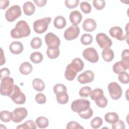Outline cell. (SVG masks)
Masks as SVG:
<instances>
[{
    "label": "cell",
    "instance_id": "ffe728a7",
    "mask_svg": "<svg viewBox=\"0 0 129 129\" xmlns=\"http://www.w3.org/2000/svg\"><path fill=\"white\" fill-rule=\"evenodd\" d=\"M60 53L59 47L48 46L46 50V54L50 59H55L58 57Z\"/></svg>",
    "mask_w": 129,
    "mask_h": 129
},
{
    "label": "cell",
    "instance_id": "f907efd6",
    "mask_svg": "<svg viewBox=\"0 0 129 129\" xmlns=\"http://www.w3.org/2000/svg\"><path fill=\"white\" fill-rule=\"evenodd\" d=\"M10 1L8 0H1L0 1V8L2 10L6 9L9 5Z\"/></svg>",
    "mask_w": 129,
    "mask_h": 129
},
{
    "label": "cell",
    "instance_id": "f35d334b",
    "mask_svg": "<svg viewBox=\"0 0 129 129\" xmlns=\"http://www.w3.org/2000/svg\"><path fill=\"white\" fill-rule=\"evenodd\" d=\"M80 8L85 14H89L91 12L92 7L91 5L87 2H82L80 4Z\"/></svg>",
    "mask_w": 129,
    "mask_h": 129
},
{
    "label": "cell",
    "instance_id": "d590c367",
    "mask_svg": "<svg viewBox=\"0 0 129 129\" xmlns=\"http://www.w3.org/2000/svg\"><path fill=\"white\" fill-rule=\"evenodd\" d=\"M42 45L41 39L39 37H35L32 38L30 42V46L33 49H38Z\"/></svg>",
    "mask_w": 129,
    "mask_h": 129
},
{
    "label": "cell",
    "instance_id": "b9f144b4",
    "mask_svg": "<svg viewBox=\"0 0 129 129\" xmlns=\"http://www.w3.org/2000/svg\"><path fill=\"white\" fill-rule=\"evenodd\" d=\"M80 1L79 0H66L64 1L66 6L70 9H74L78 7Z\"/></svg>",
    "mask_w": 129,
    "mask_h": 129
},
{
    "label": "cell",
    "instance_id": "e575fe53",
    "mask_svg": "<svg viewBox=\"0 0 129 129\" xmlns=\"http://www.w3.org/2000/svg\"><path fill=\"white\" fill-rule=\"evenodd\" d=\"M103 124V120L101 118L96 116L93 118L90 122V125L93 128L96 129L100 127Z\"/></svg>",
    "mask_w": 129,
    "mask_h": 129
},
{
    "label": "cell",
    "instance_id": "4316f807",
    "mask_svg": "<svg viewBox=\"0 0 129 129\" xmlns=\"http://www.w3.org/2000/svg\"><path fill=\"white\" fill-rule=\"evenodd\" d=\"M55 95L56 100L58 103L60 104H65L68 103L69 100V97L67 92L62 91L58 92Z\"/></svg>",
    "mask_w": 129,
    "mask_h": 129
},
{
    "label": "cell",
    "instance_id": "603a6c76",
    "mask_svg": "<svg viewBox=\"0 0 129 129\" xmlns=\"http://www.w3.org/2000/svg\"><path fill=\"white\" fill-rule=\"evenodd\" d=\"M33 70V67L32 64L28 62L25 61L21 63L19 67L20 72L24 75H27L30 74Z\"/></svg>",
    "mask_w": 129,
    "mask_h": 129
},
{
    "label": "cell",
    "instance_id": "d4e9b609",
    "mask_svg": "<svg viewBox=\"0 0 129 129\" xmlns=\"http://www.w3.org/2000/svg\"><path fill=\"white\" fill-rule=\"evenodd\" d=\"M66 20L63 16H57L54 19L53 25L56 29H62L66 26Z\"/></svg>",
    "mask_w": 129,
    "mask_h": 129
},
{
    "label": "cell",
    "instance_id": "8992f818",
    "mask_svg": "<svg viewBox=\"0 0 129 129\" xmlns=\"http://www.w3.org/2000/svg\"><path fill=\"white\" fill-rule=\"evenodd\" d=\"M9 97L14 103L17 104H23L26 102L25 95L16 85H14L13 90Z\"/></svg>",
    "mask_w": 129,
    "mask_h": 129
},
{
    "label": "cell",
    "instance_id": "8d00e7d4",
    "mask_svg": "<svg viewBox=\"0 0 129 129\" xmlns=\"http://www.w3.org/2000/svg\"><path fill=\"white\" fill-rule=\"evenodd\" d=\"M118 78L119 82L122 84H127L129 82V75L125 71L119 74Z\"/></svg>",
    "mask_w": 129,
    "mask_h": 129
},
{
    "label": "cell",
    "instance_id": "74e56055",
    "mask_svg": "<svg viewBox=\"0 0 129 129\" xmlns=\"http://www.w3.org/2000/svg\"><path fill=\"white\" fill-rule=\"evenodd\" d=\"M91 92V88L89 86H84L79 90V95L81 97H88Z\"/></svg>",
    "mask_w": 129,
    "mask_h": 129
},
{
    "label": "cell",
    "instance_id": "5bb4252c",
    "mask_svg": "<svg viewBox=\"0 0 129 129\" xmlns=\"http://www.w3.org/2000/svg\"><path fill=\"white\" fill-rule=\"evenodd\" d=\"M110 36L118 40L123 41L125 39V36L123 34L122 29L119 26H114L111 27L109 31Z\"/></svg>",
    "mask_w": 129,
    "mask_h": 129
},
{
    "label": "cell",
    "instance_id": "484cf974",
    "mask_svg": "<svg viewBox=\"0 0 129 129\" xmlns=\"http://www.w3.org/2000/svg\"><path fill=\"white\" fill-rule=\"evenodd\" d=\"M104 119L106 122L110 124H113L119 120V116L115 112H109L105 114Z\"/></svg>",
    "mask_w": 129,
    "mask_h": 129
},
{
    "label": "cell",
    "instance_id": "ba28073f",
    "mask_svg": "<svg viewBox=\"0 0 129 129\" xmlns=\"http://www.w3.org/2000/svg\"><path fill=\"white\" fill-rule=\"evenodd\" d=\"M96 40L101 48H110L112 44L111 39L103 33H99L96 36Z\"/></svg>",
    "mask_w": 129,
    "mask_h": 129
},
{
    "label": "cell",
    "instance_id": "ee69618b",
    "mask_svg": "<svg viewBox=\"0 0 129 129\" xmlns=\"http://www.w3.org/2000/svg\"><path fill=\"white\" fill-rule=\"evenodd\" d=\"M66 128L67 129H74V128L80 129V128H84V127L81 126L78 122L74 121H72L67 123Z\"/></svg>",
    "mask_w": 129,
    "mask_h": 129
},
{
    "label": "cell",
    "instance_id": "816d5d0a",
    "mask_svg": "<svg viewBox=\"0 0 129 129\" xmlns=\"http://www.w3.org/2000/svg\"><path fill=\"white\" fill-rule=\"evenodd\" d=\"M33 2L35 3L36 5L39 7H43L47 3V1L46 0H34Z\"/></svg>",
    "mask_w": 129,
    "mask_h": 129
},
{
    "label": "cell",
    "instance_id": "4dcf8cb0",
    "mask_svg": "<svg viewBox=\"0 0 129 129\" xmlns=\"http://www.w3.org/2000/svg\"><path fill=\"white\" fill-rule=\"evenodd\" d=\"M30 59L32 62L34 63H39L42 61L43 56L41 52L39 51H35L31 54Z\"/></svg>",
    "mask_w": 129,
    "mask_h": 129
},
{
    "label": "cell",
    "instance_id": "7bdbcfd3",
    "mask_svg": "<svg viewBox=\"0 0 129 129\" xmlns=\"http://www.w3.org/2000/svg\"><path fill=\"white\" fill-rule=\"evenodd\" d=\"M53 92L55 94H56L58 92H62V91H65L67 92V89L66 86H64L62 84H56L54 85L53 87Z\"/></svg>",
    "mask_w": 129,
    "mask_h": 129
},
{
    "label": "cell",
    "instance_id": "2e32d148",
    "mask_svg": "<svg viewBox=\"0 0 129 129\" xmlns=\"http://www.w3.org/2000/svg\"><path fill=\"white\" fill-rule=\"evenodd\" d=\"M24 47L23 44L18 41L12 42L9 46V49L11 52L14 54H20L23 50Z\"/></svg>",
    "mask_w": 129,
    "mask_h": 129
},
{
    "label": "cell",
    "instance_id": "44dd1931",
    "mask_svg": "<svg viewBox=\"0 0 129 129\" xmlns=\"http://www.w3.org/2000/svg\"><path fill=\"white\" fill-rule=\"evenodd\" d=\"M24 13L27 16H31L33 14L35 11V7L34 4L30 1L25 2L23 5Z\"/></svg>",
    "mask_w": 129,
    "mask_h": 129
},
{
    "label": "cell",
    "instance_id": "83f0119b",
    "mask_svg": "<svg viewBox=\"0 0 129 129\" xmlns=\"http://www.w3.org/2000/svg\"><path fill=\"white\" fill-rule=\"evenodd\" d=\"M90 95L91 99L94 100L95 102L100 100L103 96H104L103 91L100 88H96L93 90L91 91Z\"/></svg>",
    "mask_w": 129,
    "mask_h": 129
},
{
    "label": "cell",
    "instance_id": "ab89813d",
    "mask_svg": "<svg viewBox=\"0 0 129 129\" xmlns=\"http://www.w3.org/2000/svg\"><path fill=\"white\" fill-rule=\"evenodd\" d=\"M78 114L81 118L85 119H87L90 118L93 115V111L92 109V108L90 107L86 111L80 112Z\"/></svg>",
    "mask_w": 129,
    "mask_h": 129
},
{
    "label": "cell",
    "instance_id": "ac0fdd59",
    "mask_svg": "<svg viewBox=\"0 0 129 129\" xmlns=\"http://www.w3.org/2000/svg\"><path fill=\"white\" fill-rule=\"evenodd\" d=\"M129 68V64H127L122 61H119L115 62L112 67L113 71L114 73L119 74L120 73L125 72Z\"/></svg>",
    "mask_w": 129,
    "mask_h": 129
},
{
    "label": "cell",
    "instance_id": "4fadbf2b",
    "mask_svg": "<svg viewBox=\"0 0 129 129\" xmlns=\"http://www.w3.org/2000/svg\"><path fill=\"white\" fill-rule=\"evenodd\" d=\"M45 42L46 45L48 46L59 47L60 44L59 38L54 33L49 32L45 36Z\"/></svg>",
    "mask_w": 129,
    "mask_h": 129
},
{
    "label": "cell",
    "instance_id": "277c9868",
    "mask_svg": "<svg viewBox=\"0 0 129 129\" xmlns=\"http://www.w3.org/2000/svg\"><path fill=\"white\" fill-rule=\"evenodd\" d=\"M71 107L72 111L79 113L89 108L90 107V102L87 99H79L72 102Z\"/></svg>",
    "mask_w": 129,
    "mask_h": 129
},
{
    "label": "cell",
    "instance_id": "8fae6325",
    "mask_svg": "<svg viewBox=\"0 0 129 129\" xmlns=\"http://www.w3.org/2000/svg\"><path fill=\"white\" fill-rule=\"evenodd\" d=\"M79 34L80 28L79 26L72 25L65 30L63 37L67 40H72L77 38Z\"/></svg>",
    "mask_w": 129,
    "mask_h": 129
},
{
    "label": "cell",
    "instance_id": "d6986e66",
    "mask_svg": "<svg viewBox=\"0 0 129 129\" xmlns=\"http://www.w3.org/2000/svg\"><path fill=\"white\" fill-rule=\"evenodd\" d=\"M77 73L78 72L72 67L70 63L66 67L64 72V77L67 80L73 81L75 79Z\"/></svg>",
    "mask_w": 129,
    "mask_h": 129
},
{
    "label": "cell",
    "instance_id": "30bf717a",
    "mask_svg": "<svg viewBox=\"0 0 129 129\" xmlns=\"http://www.w3.org/2000/svg\"><path fill=\"white\" fill-rule=\"evenodd\" d=\"M12 113V121L15 123H19L27 117L28 111L24 107H18L15 108Z\"/></svg>",
    "mask_w": 129,
    "mask_h": 129
},
{
    "label": "cell",
    "instance_id": "7402d4cb",
    "mask_svg": "<svg viewBox=\"0 0 129 129\" xmlns=\"http://www.w3.org/2000/svg\"><path fill=\"white\" fill-rule=\"evenodd\" d=\"M102 57L103 60L106 62H110L114 58V52L110 48L103 49L102 51Z\"/></svg>",
    "mask_w": 129,
    "mask_h": 129
},
{
    "label": "cell",
    "instance_id": "5b68a950",
    "mask_svg": "<svg viewBox=\"0 0 129 129\" xmlns=\"http://www.w3.org/2000/svg\"><path fill=\"white\" fill-rule=\"evenodd\" d=\"M22 11L19 5H13L10 7L5 13V18L8 22H12L15 21L21 16Z\"/></svg>",
    "mask_w": 129,
    "mask_h": 129
},
{
    "label": "cell",
    "instance_id": "f1b7e54d",
    "mask_svg": "<svg viewBox=\"0 0 129 129\" xmlns=\"http://www.w3.org/2000/svg\"><path fill=\"white\" fill-rule=\"evenodd\" d=\"M32 86L34 90L39 92L43 91L45 88L44 82L39 78H35L33 80Z\"/></svg>",
    "mask_w": 129,
    "mask_h": 129
},
{
    "label": "cell",
    "instance_id": "7dc6e473",
    "mask_svg": "<svg viewBox=\"0 0 129 129\" xmlns=\"http://www.w3.org/2000/svg\"><path fill=\"white\" fill-rule=\"evenodd\" d=\"M96 104L100 108H104L105 107L108 103V100L107 98L103 96L102 98H101L100 100L95 102Z\"/></svg>",
    "mask_w": 129,
    "mask_h": 129
},
{
    "label": "cell",
    "instance_id": "bcb514c9",
    "mask_svg": "<svg viewBox=\"0 0 129 129\" xmlns=\"http://www.w3.org/2000/svg\"><path fill=\"white\" fill-rule=\"evenodd\" d=\"M121 61L129 64V50L128 49H124L121 53Z\"/></svg>",
    "mask_w": 129,
    "mask_h": 129
},
{
    "label": "cell",
    "instance_id": "60d3db41",
    "mask_svg": "<svg viewBox=\"0 0 129 129\" xmlns=\"http://www.w3.org/2000/svg\"><path fill=\"white\" fill-rule=\"evenodd\" d=\"M105 4L104 0H94L93 1L94 7L97 10H103L105 6Z\"/></svg>",
    "mask_w": 129,
    "mask_h": 129
},
{
    "label": "cell",
    "instance_id": "6da1fadb",
    "mask_svg": "<svg viewBox=\"0 0 129 129\" xmlns=\"http://www.w3.org/2000/svg\"><path fill=\"white\" fill-rule=\"evenodd\" d=\"M31 33V30L27 23L21 20L17 22L15 28L10 32L11 36L14 39H19L28 36Z\"/></svg>",
    "mask_w": 129,
    "mask_h": 129
},
{
    "label": "cell",
    "instance_id": "7a4b0ae2",
    "mask_svg": "<svg viewBox=\"0 0 129 129\" xmlns=\"http://www.w3.org/2000/svg\"><path fill=\"white\" fill-rule=\"evenodd\" d=\"M14 79L10 77L4 78L1 80L0 93L2 95L9 96L12 92L14 86Z\"/></svg>",
    "mask_w": 129,
    "mask_h": 129
},
{
    "label": "cell",
    "instance_id": "e0dca14e",
    "mask_svg": "<svg viewBox=\"0 0 129 129\" xmlns=\"http://www.w3.org/2000/svg\"><path fill=\"white\" fill-rule=\"evenodd\" d=\"M69 19L71 23L73 25L78 26L82 21V15L79 11L75 10L70 13Z\"/></svg>",
    "mask_w": 129,
    "mask_h": 129
},
{
    "label": "cell",
    "instance_id": "f6af8a7d",
    "mask_svg": "<svg viewBox=\"0 0 129 129\" xmlns=\"http://www.w3.org/2000/svg\"><path fill=\"white\" fill-rule=\"evenodd\" d=\"M35 101L38 104H44L46 101V96L43 93H38L35 96Z\"/></svg>",
    "mask_w": 129,
    "mask_h": 129
},
{
    "label": "cell",
    "instance_id": "f546056e",
    "mask_svg": "<svg viewBox=\"0 0 129 129\" xmlns=\"http://www.w3.org/2000/svg\"><path fill=\"white\" fill-rule=\"evenodd\" d=\"M35 123L37 127L39 128H44L49 125L48 119L44 116H39L36 118Z\"/></svg>",
    "mask_w": 129,
    "mask_h": 129
},
{
    "label": "cell",
    "instance_id": "d6a6232c",
    "mask_svg": "<svg viewBox=\"0 0 129 129\" xmlns=\"http://www.w3.org/2000/svg\"><path fill=\"white\" fill-rule=\"evenodd\" d=\"M16 128H27V129H35L36 124L32 120H28L23 124L18 125Z\"/></svg>",
    "mask_w": 129,
    "mask_h": 129
},
{
    "label": "cell",
    "instance_id": "1f68e13d",
    "mask_svg": "<svg viewBox=\"0 0 129 129\" xmlns=\"http://www.w3.org/2000/svg\"><path fill=\"white\" fill-rule=\"evenodd\" d=\"M12 112L8 110H3L0 113V119L4 122H10L12 119Z\"/></svg>",
    "mask_w": 129,
    "mask_h": 129
},
{
    "label": "cell",
    "instance_id": "9a60e30c",
    "mask_svg": "<svg viewBox=\"0 0 129 129\" xmlns=\"http://www.w3.org/2000/svg\"><path fill=\"white\" fill-rule=\"evenodd\" d=\"M97 24L95 21L92 18H88L84 21L82 24L83 29L87 32H92L96 28Z\"/></svg>",
    "mask_w": 129,
    "mask_h": 129
},
{
    "label": "cell",
    "instance_id": "3957f363",
    "mask_svg": "<svg viewBox=\"0 0 129 129\" xmlns=\"http://www.w3.org/2000/svg\"><path fill=\"white\" fill-rule=\"evenodd\" d=\"M51 21L50 17H45L35 21L33 26L35 32L37 34H42L45 32L47 30Z\"/></svg>",
    "mask_w": 129,
    "mask_h": 129
},
{
    "label": "cell",
    "instance_id": "681fc988",
    "mask_svg": "<svg viewBox=\"0 0 129 129\" xmlns=\"http://www.w3.org/2000/svg\"><path fill=\"white\" fill-rule=\"evenodd\" d=\"M10 71L8 68H4L1 70V80L3 79L4 78L10 77Z\"/></svg>",
    "mask_w": 129,
    "mask_h": 129
},
{
    "label": "cell",
    "instance_id": "9c48e42d",
    "mask_svg": "<svg viewBox=\"0 0 129 129\" xmlns=\"http://www.w3.org/2000/svg\"><path fill=\"white\" fill-rule=\"evenodd\" d=\"M83 57L91 63H96L99 60V55L96 50L93 47H88L83 51Z\"/></svg>",
    "mask_w": 129,
    "mask_h": 129
},
{
    "label": "cell",
    "instance_id": "f5cc1de1",
    "mask_svg": "<svg viewBox=\"0 0 129 129\" xmlns=\"http://www.w3.org/2000/svg\"><path fill=\"white\" fill-rule=\"evenodd\" d=\"M1 66H3L6 62V59L5 57V55L3 50V49L1 48Z\"/></svg>",
    "mask_w": 129,
    "mask_h": 129
},
{
    "label": "cell",
    "instance_id": "836d02e7",
    "mask_svg": "<svg viewBox=\"0 0 129 129\" xmlns=\"http://www.w3.org/2000/svg\"><path fill=\"white\" fill-rule=\"evenodd\" d=\"M80 40L82 44L88 45L92 43L93 41V37L90 34L85 33L81 36Z\"/></svg>",
    "mask_w": 129,
    "mask_h": 129
},
{
    "label": "cell",
    "instance_id": "c3c4849f",
    "mask_svg": "<svg viewBox=\"0 0 129 129\" xmlns=\"http://www.w3.org/2000/svg\"><path fill=\"white\" fill-rule=\"evenodd\" d=\"M111 127L112 129H124L125 128V126L122 120H118L115 123L112 124Z\"/></svg>",
    "mask_w": 129,
    "mask_h": 129
},
{
    "label": "cell",
    "instance_id": "52a82bcc",
    "mask_svg": "<svg viewBox=\"0 0 129 129\" xmlns=\"http://www.w3.org/2000/svg\"><path fill=\"white\" fill-rule=\"evenodd\" d=\"M107 88L110 96L113 100H118L122 96V88L117 83L111 82L108 84Z\"/></svg>",
    "mask_w": 129,
    "mask_h": 129
},
{
    "label": "cell",
    "instance_id": "7c38bea8",
    "mask_svg": "<svg viewBox=\"0 0 129 129\" xmlns=\"http://www.w3.org/2000/svg\"><path fill=\"white\" fill-rule=\"evenodd\" d=\"M94 79V74L90 70H87L80 74L77 80L78 82L82 84L90 83L92 82Z\"/></svg>",
    "mask_w": 129,
    "mask_h": 129
},
{
    "label": "cell",
    "instance_id": "cb8c5ba5",
    "mask_svg": "<svg viewBox=\"0 0 129 129\" xmlns=\"http://www.w3.org/2000/svg\"><path fill=\"white\" fill-rule=\"evenodd\" d=\"M72 67L78 73L82 71L84 67V63L82 60L80 58H74L70 63Z\"/></svg>",
    "mask_w": 129,
    "mask_h": 129
}]
</instances>
